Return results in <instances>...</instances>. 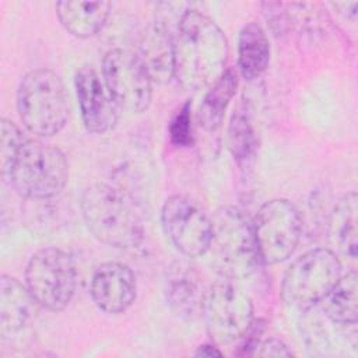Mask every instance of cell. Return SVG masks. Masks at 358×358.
<instances>
[{"mask_svg": "<svg viewBox=\"0 0 358 358\" xmlns=\"http://www.w3.org/2000/svg\"><path fill=\"white\" fill-rule=\"evenodd\" d=\"M102 78L120 109L144 112L152 98V81L136 53L115 48L102 60Z\"/></svg>", "mask_w": 358, "mask_h": 358, "instance_id": "cell-11", "label": "cell"}, {"mask_svg": "<svg viewBox=\"0 0 358 358\" xmlns=\"http://www.w3.org/2000/svg\"><path fill=\"white\" fill-rule=\"evenodd\" d=\"M56 14L67 32L77 38L98 34L110 14L109 1H57Z\"/></svg>", "mask_w": 358, "mask_h": 358, "instance_id": "cell-17", "label": "cell"}, {"mask_svg": "<svg viewBox=\"0 0 358 358\" xmlns=\"http://www.w3.org/2000/svg\"><path fill=\"white\" fill-rule=\"evenodd\" d=\"M256 147L255 130L246 110H236L228 124V148L238 162L248 161Z\"/></svg>", "mask_w": 358, "mask_h": 358, "instance_id": "cell-22", "label": "cell"}, {"mask_svg": "<svg viewBox=\"0 0 358 358\" xmlns=\"http://www.w3.org/2000/svg\"><path fill=\"white\" fill-rule=\"evenodd\" d=\"M1 175L18 194L43 200L63 190L69 179V162L56 145L28 137Z\"/></svg>", "mask_w": 358, "mask_h": 358, "instance_id": "cell-3", "label": "cell"}, {"mask_svg": "<svg viewBox=\"0 0 358 358\" xmlns=\"http://www.w3.org/2000/svg\"><path fill=\"white\" fill-rule=\"evenodd\" d=\"M83 218L91 234L102 243L130 249L144 236V225L134 201L122 190L94 183L81 196Z\"/></svg>", "mask_w": 358, "mask_h": 358, "instance_id": "cell-2", "label": "cell"}, {"mask_svg": "<svg viewBox=\"0 0 358 358\" xmlns=\"http://www.w3.org/2000/svg\"><path fill=\"white\" fill-rule=\"evenodd\" d=\"M74 87L85 129L98 134L113 129L120 108L98 71L91 66L80 67L74 76Z\"/></svg>", "mask_w": 358, "mask_h": 358, "instance_id": "cell-12", "label": "cell"}, {"mask_svg": "<svg viewBox=\"0 0 358 358\" xmlns=\"http://www.w3.org/2000/svg\"><path fill=\"white\" fill-rule=\"evenodd\" d=\"M238 88V74L227 69L208 88L199 108V124L206 131L217 130L224 119L225 110Z\"/></svg>", "mask_w": 358, "mask_h": 358, "instance_id": "cell-21", "label": "cell"}, {"mask_svg": "<svg viewBox=\"0 0 358 358\" xmlns=\"http://www.w3.org/2000/svg\"><path fill=\"white\" fill-rule=\"evenodd\" d=\"M162 228L172 245L187 257H199L210 250L213 218L194 199L173 194L161 210Z\"/></svg>", "mask_w": 358, "mask_h": 358, "instance_id": "cell-10", "label": "cell"}, {"mask_svg": "<svg viewBox=\"0 0 358 358\" xmlns=\"http://www.w3.org/2000/svg\"><path fill=\"white\" fill-rule=\"evenodd\" d=\"M173 77L186 90L210 87L227 69L222 29L197 10H186L173 34Z\"/></svg>", "mask_w": 358, "mask_h": 358, "instance_id": "cell-1", "label": "cell"}, {"mask_svg": "<svg viewBox=\"0 0 358 358\" xmlns=\"http://www.w3.org/2000/svg\"><path fill=\"white\" fill-rule=\"evenodd\" d=\"M17 109L29 133L38 137L57 134L69 119V98L60 76L49 69L27 73L18 85Z\"/></svg>", "mask_w": 358, "mask_h": 358, "instance_id": "cell-4", "label": "cell"}, {"mask_svg": "<svg viewBox=\"0 0 358 358\" xmlns=\"http://www.w3.org/2000/svg\"><path fill=\"white\" fill-rule=\"evenodd\" d=\"M249 355H255V357H291L292 352L291 350L287 347V344H284L281 340L278 338H266V340H257L250 351Z\"/></svg>", "mask_w": 358, "mask_h": 358, "instance_id": "cell-25", "label": "cell"}, {"mask_svg": "<svg viewBox=\"0 0 358 358\" xmlns=\"http://www.w3.org/2000/svg\"><path fill=\"white\" fill-rule=\"evenodd\" d=\"M225 277L235 280L253 273L262 263L252 224L235 208H224L213 220L211 248Z\"/></svg>", "mask_w": 358, "mask_h": 358, "instance_id": "cell-9", "label": "cell"}, {"mask_svg": "<svg viewBox=\"0 0 358 358\" xmlns=\"http://www.w3.org/2000/svg\"><path fill=\"white\" fill-rule=\"evenodd\" d=\"M341 262L331 249L316 248L296 257L281 282L284 302L298 310H308L331 289L341 277Z\"/></svg>", "mask_w": 358, "mask_h": 358, "instance_id": "cell-5", "label": "cell"}, {"mask_svg": "<svg viewBox=\"0 0 358 358\" xmlns=\"http://www.w3.org/2000/svg\"><path fill=\"white\" fill-rule=\"evenodd\" d=\"M171 141L178 147H189L193 143L190 103L186 102L172 117L169 123Z\"/></svg>", "mask_w": 358, "mask_h": 358, "instance_id": "cell-24", "label": "cell"}, {"mask_svg": "<svg viewBox=\"0 0 358 358\" xmlns=\"http://www.w3.org/2000/svg\"><path fill=\"white\" fill-rule=\"evenodd\" d=\"M27 136L11 120L3 117L0 123V158L1 173L10 166L21 145L27 141Z\"/></svg>", "mask_w": 358, "mask_h": 358, "instance_id": "cell-23", "label": "cell"}, {"mask_svg": "<svg viewBox=\"0 0 358 358\" xmlns=\"http://www.w3.org/2000/svg\"><path fill=\"white\" fill-rule=\"evenodd\" d=\"M76 264L60 248H43L32 255L25 268V287L41 308L59 312L76 291Z\"/></svg>", "mask_w": 358, "mask_h": 358, "instance_id": "cell-6", "label": "cell"}, {"mask_svg": "<svg viewBox=\"0 0 358 358\" xmlns=\"http://www.w3.org/2000/svg\"><path fill=\"white\" fill-rule=\"evenodd\" d=\"M327 320L341 326L357 323L358 317V275L350 271L338 278L331 289L319 301Z\"/></svg>", "mask_w": 358, "mask_h": 358, "instance_id": "cell-20", "label": "cell"}, {"mask_svg": "<svg viewBox=\"0 0 358 358\" xmlns=\"http://www.w3.org/2000/svg\"><path fill=\"white\" fill-rule=\"evenodd\" d=\"M90 292L94 303L102 312L109 315L123 313L136 299V275L123 263H102L92 274Z\"/></svg>", "mask_w": 358, "mask_h": 358, "instance_id": "cell-13", "label": "cell"}, {"mask_svg": "<svg viewBox=\"0 0 358 358\" xmlns=\"http://www.w3.org/2000/svg\"><path fill=\"white\" fill-rule=\"evenodd\" d=\"M270 62V42L264 29L249 22L242 27L238 35V67L245 80L259 78Z\"/></svg>", "mask_w": 358, "mask_h": 358, "instance_id": "cell-19", "label": "cell"}, {"mask_svg": "<svg viewBox=\"0 0 358 358\" xmlns=\"http://www.w3.org/2000/svg\"><path fill=\"white\" fill-rule=\"evenodd\" d=\"M327 239L336 255L348 259L357 257L358 196L355 192H348L336 201L329 218Z\"/></svg>", "mask_w": 358, "mask_h": 358, "instance_id": "cell-15", "label": "cell"}, {"mask_svg": "<svg viewBox=\"0 0 358 358\" xmlns=\"http://www.w3.org/2000/svg\"><path fill=\"white\" fill-rule=\"evenodd\" d=\"M34 302L25 285L17 278L3 274L0 278V334L11 337L28 323Z\"/></svg>", "mask_w": 358, "mask_h": 358, "instance_id": "cell-18", "label": "cell"}, {"mask_svg": "<svg viewBox=\"0 0 358 358\" xmlns=\"http://www.w3.org/2000/svg\"><path fill=\"white\" fill-rule=\"evenodd\" d=\"M206 292L199 275L187 267H176L166 281V298L172 310L186 320L203 315Z\"/></svg>", "mask_w": 358, "mask_h": 358, "instance_id": "cell-16", "label": "cell"}, {"mask_svg": "<svg viewBox=\"0 0 358 358\" xmlns=\"http://www.w3.org/2000/svg\"><path fill=\"white\" fill-rule=\"evenodd\" d=\"M137 57L152 84H165L173 77V34L161 21L150 25L141 36Z\"/></svg>", "mask_w": 358, "mask_h": 358, "instance_id": "cell-14", "label": "cell"}, {"mask_svg": "<svg viewBox=\"0 0 358 358\" xmlns=\"http://www.w3.org/2000/svg\"><path fill=\"white\" fill-rule=\"evenodd\" d=\"M203 315L208 331L218 344L242 340L253 324V303L235 280L224 277L206 292Z\"/></svg>", "mask_w": 358, "mask_h": 358, "instance_id": "cell-8", "label": "cell"}, {"mask_svg": "<svg viewBox=\"0 0 358 358\" xmlns=\"http://www.w3.org/2000/svg\"><path fill=\"white\" fill-rule=\"evenodd\" d=\"M252 228L262 263L277 264L287 260L296 249L302 234V218L289 200L273 199L259 208Z\"/></svg>", "mask_w": 358, "mask_h": 358, "instance_id": "cell-7", "label": "cell"}, {"mask_svg": "<svg viewBox=\"0 0 358 358\" xmlns=\"http://www.w3.org/2000/svg\"><path fill=\"white\" fill-rule=\"evenodd\" d=\"M196 355H199V357H213V355L220 357V355H222V354H221L220 350H217V347H214V345H211V344H204V345H200V347H199Z\"/></svg>", "mask_w": 358, "mask_h": 358, "instance_id": "cell-26", "label": "cell"}]
</instances>
